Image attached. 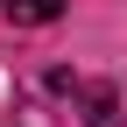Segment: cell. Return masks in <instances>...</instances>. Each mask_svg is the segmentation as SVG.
Wrapping results in <instances>:
<instances>
[{"mask_svg": "<svg viewBox=\"0 0 127 127\" xmlns=\"http://www.w3.org/2000/svg\"><path fill=\"white\" fill-rule=\"evenodd\" d=\"M7 14H14L21 28H50L57 14H64V0H7Z\"/></svg>", "mask_w": 127, "mask_h": 127, "instance_id": "cell-1", "label": "cell"}, {"mask_svg": "<svg viewBox=\"0 0 127 127\" xmlns=\"http://www.w3.org/2000/svg\"><path fill=\"white\" fill-rule=\"evenodd\" d=\"M85 120H92V127H120V106H113V92H106V85L85 92Z\"/></svg>", "mask_w": 127, "mask_h": 127, "instance_id": "cell-2", "label": "cell"}]
</instances>
